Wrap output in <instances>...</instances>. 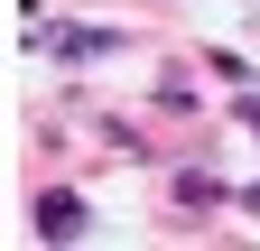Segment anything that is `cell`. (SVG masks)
<instances>
[{"label": "cell", "instance_id": "1", "mask_svg": "<svg viewBox=\"0 0 260 251\" xmlns=\"http://www.w3.org/2000/svg\"><path fill=\"white\" fill-rule=\"evenodd\" d=\"M47 47L56 56H112L121 38H112V28H47Z\"/></svg>", "mask_w": 260, "mask_h": 251}, {"label": "cell", "instance_id": "2", "mask_svg": "<svg viewBox=\"0 0 260 251\" xmlns=\"http://www.w3.org/2000/svg\"><path fill=\"white\" fill-rule=\"evenodd\" d=\"M47 233H56V242L84 233V205H75V196H47Z\"/></svg>", "mask_w": 260, "mask_h": 251}]
</instances>
